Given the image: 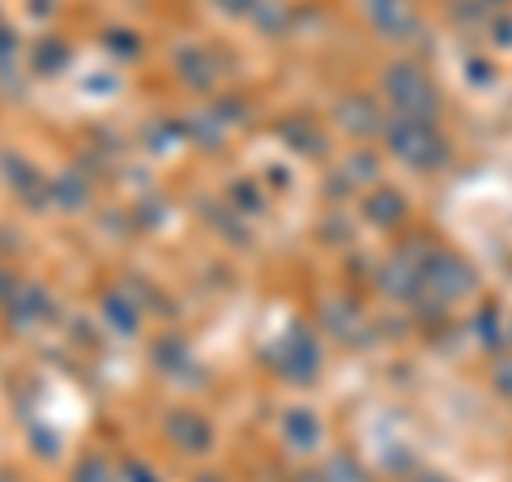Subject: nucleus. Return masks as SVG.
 Listing matches in <instances>:
<instances>
[{
  "instance_id": "11",
  "label": "nucleus",
  "mask_w": 512,
  "mask_h": 482,
  "mask_svg": "<svg viewBox=\"0 0 512 482\" xmlns=\"http://www.w3.org/2000/svg\"><path fill=\"white\" fill-rule=\"evenodd\" d=\"M491 35H500V39H495L500 47H512V13H508V9H495V18H491Z\"/></svg>"
},
{
  "instance_id": "4",
  "label": "nucleus",
  "mask_w": 512,
  "mask_h": 482,
  "mask_svg": "<svg viewBox=\"0 0 512 482\" xmlns=\"http://www.w3.org/2000/svg\"><path fill=\"white\" fill-rule=\"evenodd\" d=\"M359 9H363V18L393 43H402L419 30V13H414L410 0H359Z\"/></svg>"
},
{
  "instance_id": "6",
  "label": "nucleus",
  "mask_w": 512,
  "mask_h": 482,
  "mask_svg": "<svg viewBox=\"0 0 512 482\" xmlns=\"http://www.w3.org/2000/svg\"><path fill=\"white\" fill-rule=\"evenodd\" d=\"M367 218L376 222V227H397V222L406 218V197L402 192H393V188H376L372 197H367Z\"/></svg>"
},
{
  "instance_id": "5",
  "label": "nucleus",
  "mask_w": 512,
  "mask_h": 482,
  "mask_svg": "<svg viewBox=\"0 0 512 482\" xmlns=\"http://www.w3.org/2000/svg\"><path fill=\"white\" fill-rule=\"evenodd\" d=\"M167 431H171L175 444L188 448V453H205V448H210V440H214L210 423H205L201 414H192V410H175L171 419H167Z\"/></svg>"
},
{
  "instance_id": "10",
  "label": "nucleus",
  "mask_w": 512,
  "mask_h": 482,
  "mask_svg": "<svg viewBox=\"0 0 512 482\" xmlns=\"http://www.w3.org/2000/svg\"><path fill=\"white\" fill-rule=\"evenodd\" d=\"M77 482H116V474H111L107 465H103L99 457H94V461H86L82 470H77Z\"/></svg>"
},
{
  "instance_id": "3",
  "label": "nucleus",
  "mask_w": 512,
  "mask_h": 482,
  "mask_svg": "<svg viewBox=\"0 0 512 482\" xmlns=\"http://www.w3.org/2000/svg\"><path fill=\"white\" fill-rule=\"evenodd\" d=\"M423 286H427L431 295H440L444 303H457V299H470L474 295V273L453 252H427Z\"/></svg>"
},
{
  "instance_id": "1",
  "label": "nucleus",
  "mask_w": 512,
  "mask_h": 482,
  "mask_svg": "<svg viewBox=\"0 0 512 482\" xmlns=\"http://www.w3.org/2000/svg\"><path fill=\"white\" fill-rule=\"evenodd\" d=\"M384 141H389V150L414 171H436L448 158V141L440 137V128L431 120L393 116L389 124H384Z\"/></svg>"
},
{
  "instance_id": "7",
  "label": "nucleus",
  "mask_w": 512,
  "mask_h": 482,
  "mask_svg": "<svg viewBox=\"0 0 512 482\" xmlns=\"http://www.w3.org/2000/svg\"><path fill=\"white\" fill-rule=\"evenodd\" d=\"M286 440H291L295 453H312L320 444V423L312 410H286Z\"/></svg>"
},
{
  "instance_id": "2",
  "label": "nucleus",
  "mask_w": 512,
  "mask_h": 482,
  "mask_svg": "<svg viewBox=\"0 0 512 482\" xmlns=\"http://www.w3.org/2000/svg\"><path fill=\"white\" fill-rule=\"evenodd\" d=\"M384 94H389L397 116H406V120L436 124V116H440V94L431 86V77L423 69H414V64H393V69L384 73Z\"/></svg>"
},
{
  "instance_id": "8",
  "label": "nucleus",
  "mask_w": 512,
  "mask_h": 482,
  "mask_svg": "<svg viewBox=\"0 0 512 482\" xmlns=\"http://www.w3.org/2000/svg\"><path fill=\"white\" fill-rule=\"evenodd\" d=\"M320 478H325V482H367V470H363V465L355 461V457H333L329 465H325V474H320Z\"/></svg>"
},
{
  "instance_id": "12",
  "label": "nucleus",
  "mask_w": 512,
  "mask_h": 482,
  "mask_svg": "<svg viewBox=\"0 0 512 482\" xmlns=\"http://www.w3.org/2000/svg\"><path fill=\"white\" fill-rule=\"evenodd\" d=\"M495 389L512 401V359H504L500 367H495Z\"/></svg>"
},
{
  "instance_id": "14",
  "label": "nucleus",
  "mask_w": 512,
  "mask_h": 482,
  "mask_svg": "<svg viewBox=\"0 0 512 482\" xmlns=\"http://www.w3.org/2000/svg\"><path fill=\"white\" fill-rule=\"evenodd\" d=\"M419 482H448V478H440V474H419Z\"/></svg>"
},
{
  "instance_id": "15",
  "label": "nucleus",
  "mask_w": 512,
  "mask_h": 482,
  "mask_svg": "<svg viewBox=\"0 0 512 482\" xmlns=\"http://www.w3.org/2000/svg\"><path fill=\"white\" fill-rule=\"evenodd\" d=\"M299 482H325V478H299Z\"/></svg>"
},
{
  "instance_id": "13",
  "label": "nucleus",
  "mask_w": 512,
  "mask_h": 482,
  "mask_svg": "<svg viewBox=\"0 0 512 482\" xmlns=\"http://www.w3.org/2000/svg\"><path fill=\"white\" fill-rule=\"evenodd\" d=\"M218 9H227V13H256V0H218Z\"/></svg>"
},
{
  "instance_id": "9",
  "label": "nucleus",
  "mask_w": 512,
  "mask_h": 482,
  "mask_svg": "<svg viewBox=\"0 0 512 482\" xmlns=\"http://www.w3.org/2000/svg\"><path fill=\"white\" fill-rule=\"evenodd\" d=\"M39 69H47V64H52V69H60L64 60H69V47H64L60 39H52V43H39Z\"/></svg>"
}]
</instances>
